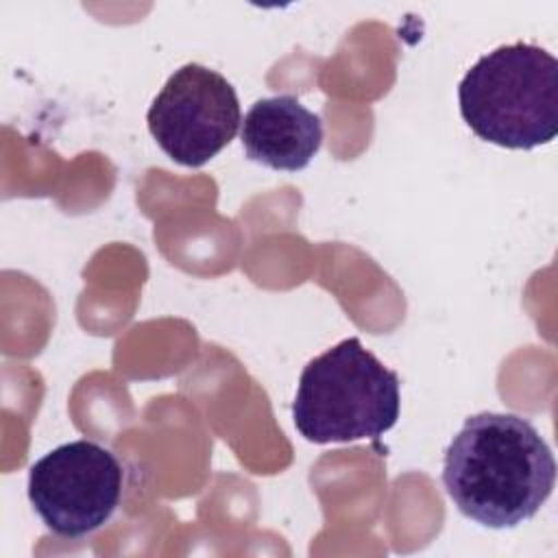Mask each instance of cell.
I'll list each match as a JSON object with an SVG mask.
<instances>
[{
  "label": "cell",
  "instance_id": "2",
  "mask_svg": "<svg viewBox=\"0 0 558 558\" xmlns=\"http://www.w3.org/2000/svg\"><path fill=\"white\" fill-rule=\"evenodd\" d=\"M460 113L484 142L530 150L558 133V61L514 41L480 57L458 87Z\"/></svg>",
  "mask_w": 558,
  "mask_h": 558
},
{
  "label": "cell",
  "instance_id": "6",
  "mask_svg": "<svg viewBox=\"0 0 558 558\" xmlns=\"http://www.w3.org/2000/svg\"><path fill=\"white\" fill-rule=\"evenodd\" d=\"M242 146L251 161L272 170H303L323 144L320 118L290 94L259 98L244 116Z\"/></svg>",
  "mask_w": 558,
  "mask_h": 558
},
{
  "label": "cell",
  "instance_id": "3",
  "mask_svg": "<svg viewBox=\"0 0 558 558\" xmlns=\"http://www.w3.org/2000/svg\"><path fill=\"white\" fill-rule=\"evenodd\" d=\"M399 377L360 338H344L305 364L292 401L299 434L316 445L379 440L401 408Z\"/></svg>",
  "mask_w": 558,
  "mask_h": 558
},
{
  "label": "cell",
  "instance_id": "5",
  "mask_svg": "<svg viewBox=\"0 0 558 558\" xmlns=\"http://www.w3.org/2000/svg\"><path fill=\"white\" fill-rule=\"evenodd\" d=\"M146 122L170 159L201 168L235 137L242 113L233 85L220 72L185 63L155 96Z\"/></svg>",
  "mask_w": 558,
  "mask_h": 558
},
{
  "label": "cell",
  "instance_id": "4",
  "mask_svg": "<svg viewBox=\"0 0 558 558\" xmlns=\"http://www.w3.org/2000/svg\"><path fill=\"white\" fill-rule=\"evenodd\" d=\"M124 469L100 442L78 438L39 458L28 471V501L44 525L63 538L100 530L118 510Z\"/></svg>",
  "mask_w": 558,
  "mask_h": 558
},
{
  "label": "cell",
  "instance_id": "1",
  "mask_svg": "<svg viewBox=\"0 0 558 558\" xmlns=\"http://www.w3.org/2000/svg\"><path fill=\"white\" fill-rule=\"evenodd\" d=\"M442 484L466 519L493 530L517 527L549 499L556 460L527 418L480 412L447 445Z\"/></svg>",
  "mask_w": 558,
  "mask_h": 558
}]
</instances>
